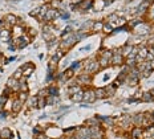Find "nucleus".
Wrapping results in <instances>:
<instances>
[{
  "label": "nucleus",
  "mask_w": 154,
  "mask_h": 139,
  "mask_svg": "<svg viewBox=\"0 0 154 139\" xmlns=\"http://www.w3.org/2000/svg\"><path fill=\"white\" fill-rule=\"evenodd\" d=\"M143 2H147V3H152V2H154V0H143Z\"/></svg>",
  "instance_id": "e433bc0d"
},
{
  "label": "nucleus",
  "mask_w": 154,
  "mask_h": 139,
  "mask_svg": "<svg viewBox=\"0 0 154 139\" xmlns=\"http://www.w3.org/2000/svg\"><path fill=\"white\" fill-rule=\"evenodd\" d=\"M102 28H104V23L102 21H94L93 23L92 31L93 32H100V31H102Z\"/></svg>",
  "instance_id": "6ab92c4d"
},
{
  "label": "nucleus",
  "mask_w": 154,
  "mask_h": 139,
  "mask_svg": "<svg viewBox=\"0 0 154 139\" xmlns=\"http://www.w3.org/2000/svg\"><path fill=\"white\" fill-rule=\"evenodd\" d=\"M12 77H14V78H15V80L20 81L21 78H23V70H21V69H20V68H19V69H17V70H16V72L14 73V76H12Z\"/></svg>",
  "instance_id": "cd10ccee"
},
{
  "label": "nucleus",
  "mask_w": 154,
  "mask_h": 139,
  "mask_svg": "<svg viewBox=\"0 0 154 139\" xmlns=\"http://www.w3.org/2000/svg\"><path fill=\"white\" fill-rule=\"evenodd\" d=\"M57 139H65V138H63V137H60V138H57Z\"/></svg>",
  "instance_id": "4c0bfd02"
},
{
  "label": "nucleus",
  "mask_w": 154,
  "mask_h": 139,
  "mask_svg": "<svg viewBox=\"0 0 154 139\" xmlns=\"http://www.w3.org/2000/svg\"><path fill=\"white\" fill-rule=\"evenodd\" d=\"M89 131H91L92 139H104V131L100 127H91Z\"/></svg>",
  "instance_id": "0eeeda50"
},
{
  "label": "nucleus",
  "mask_w": 154,
  "mask_h": 139,
  "mask_svg": "<svg viewBox=\"0 0 154 139\" xmlns=\"http://www.w3.org/2000/svg\"><path fill=\"white\" fill-rule=\"evenodd\" d=\"M17 99H19V101H21L23 103H25V101L28 99V93L19 92V93H17Z\"/></svg>",
  "instance_id": "393cba45"
},
{
  "label": "nucleus",
  "mask_w": 154,
  "mask_h": 139,
  "mask_svg": "<svg viewBox=\"0 0 154 139\" xmlns=\"http://www.w3.org/2000/svg\"><path fill=\"white\" fill-rule=\"evenodd\" d=\"M82 101L88 102V103H93L96 101V94L94 90H86L84 92V95H82Z\"/></svg>",
  "instance_id": "6e6552de"
},
{
  "label": "nucleus",
  "mask_w": 154,
  "mask_h": 139,
  "mask_svg": "<svg viewBox=\"0 0 154 139\" xmlns=\"http://www.w3.org/2000/svg\"><path fill=\"white\" fill-rule=\"evenodd\" d=\"M141 99H142L143 102H152L153 101V95L150 94V92H145V93H142V95H141Z\"/></svg>",
  "instance_id": "5701e85b"
},
{
  "label": "nucleus",
  "mask_w": 154,
  "mask_h": 139,
  "mask_svg": "<svg viewBox=\"0 0 154 139\" xmlns=\"http://www.w3.org/2000/svg\"><path fill=\"white\" fill-rule=\"evenodd\" d=\"M48 90V95H57L59 94V88L56 85H52L47 89Z\"/></svg>",
  "instance_id": "b1692460"
},
{
  "label": "nucleus",
  "mask_w": 154,
  "mask_h": 139,
  "mask_svg": "<svg viewBox=\"0 0 154 139\" xmlns=\"http://www.w3.org/2000/svg\"><path fill=\"white\" fill-rule=\"evenodd\" d=\"M124 64V56L120 53V50L118 52H113V54H112V59H110V65L113 66H120Z\"/></svg>",
  "instance_id": "f03ea898"
},
{
  "label": "nucleus",
  "mask_w": 154,
  "mask_h": 139,
  "mask_svg": "<svg viewBox=\"0 0 154 139\" xmlns=\"http://www.w3.org/2000/svg\"><path fill=\"white\" fill-rule=\"evenodd\" d=\"M12 130L8 127H3L0 130V139H12Z\"/></svg>",
  "instance_id": "9b49d317"
},
{
  "label": "nucleus",
  "mask_w": 154,
  "mask_h": 139,
  "mask_svg": "<svg viewBox=\"0 0 154 139\" xmlns=\"http://www.w3.org/2000/svg\"><path fill=\"white\" fill-rule=\"evenodd\" d=\"M102 29L106 32V33H109V32L112 33V32H113V28H112V25H110V24H108V25H105V24H104V28H102Z\"/></svg>",
  "instance_id": "f704fd0d"
},
{
  "label": "nucleus",
  "mask_w": 154,
  "mask_h": 139,
  "mask_svg": "<svg viewBox=\"0 0 154 139\" xmlns=\"http://www.w3.org/2000/svg\"><path fill=\"white\" fill-rule=\"evenodd\" d=\"M3 20H4L5 23H8L11 27H15L16 21H17V16H15L14 14H7L4 17H3Z\"/></svg>",
  "instance_id": "1a4fd4ad"
},
{
  "label": "nucleus",
  "mask_w": 154,
  "mask_h": 139,
  "mask_svg": "<svg viewBox=\"0 0 154 139\" xmlns=\"http://www.w3.org/2000/svg\"><path fill=\"white\" fill-rule=\"evenodd\" d=\"M93 23H94V21H92V20H88V21H85L84 24H82L81 27H80L79 32H84V33H86V31L92 29V27H93Z\"/></svg>",
  "instance_id": "4468645a"
},
{
  "label": "nucleus",
  "mask_w": 154,
  "mask_h": 139,
  "mask_svg": "<svg viewBox=\"0 0 154 139\" xmlns=\"http://www.w3.org/2000/svg\"><path fill=\"white\" fill-rule=\"evenodd\" d=\"M20 69L23 70V78H27V77L32 76V73H33V70H35V65L32 62H25Z\"/></svg>",
  "instance_id": "20e7f679"
},
{
  "label": "nucleus",
  "mask_w": 154,
  "mask_h": 139,
  "mask_svg": "<svg viewBox=\"0 0 154 139\" xmlns=\"http://www.w3.org/2000/svg\"><path fill=\"white\" fill-rule=\"evenodd\" d=\"M80 90H81V86L73 85V86H70V88L68 89V93H69V95H72V94H75V93H79Z\"/></svg>",
  "instance_id": "a878e982"
},
{
  "label": "nucleus",
  "mask_w": 154,
  "mask_h": 139,
  "mask_svg": "<svg viewBox=\"0 0 154 139\" xmlns=\"http://www.w3.org/2000/svg\"><path fill=\"white\" fill-rule=\"evenodd\" d=\"M94 94H96V99H102V98H106V94H105V89L104 88H98L94 90Z\"/></svg>",
  "instance_id": "f3484780"
},
{
  "label": "nucleus",
  "mask_w": 154,
  "mask_h": 139,
  "mask_svg": "<svg viewBox=\"0 0 154 139\" xmlns=\"http://www.w3.org/2000/svg\"><path fill=\"white\" fill-rule=\"evenodd\" d=\"M104 7H105L104 0H96V2H93V7L92 8H94L96 11H100V9H102Z\"/></svg>",
  "instance_id": "412c9836"
},
{
  "label": "nucleus",
  "mask_w": 154,
  "mask_h": 139,
  "mask_svg": "<svg viewBox=\"0 0 154 139\" xmlns=\"http://www.w3.org/2000/svg\"><path fill=\"white\" fill-rule=\"evenodd\" d=\"M38 98V97H37ZM47 106V101H45V98H38V101H37V109H43V107H45Z\"/></svg>",
  "instance_id": "c85d7f7f"
},
{
  "label": "nucleus",
  "mask_w": 154,
  "mask_h": 139,
  "mask_svg": "<svg viewBox=\"0 0 154 139\" xmlns=\"http://www.w3.org/2000/svg\"><path fill=\"white\" fill-rule=\"evenodd\" d=\"M97 62H98V65H100V68H108L110 65V60L106 59V57H102V56H100Z\"/></svg>",
  "instance_id": "dca6fc26"
},
{
  "label": "nucleus",
  "mask_w": 154,
  "mask_h": 139,
  "mask_svg": "<svg viewBox=\"0 0 154 139\" xmlns=\"http://www.w3.org/2000/svg\"><path fill=\"white\" fill-rule=\"evenodd\" d=\"M37 95H32V97H28V99L25 102H27V106L29 109H37Z\"/></svg>",
  "instance_id": "ddd939ff"
},
{
  "label": "nucleus",
  "mask_w": 154,
  "mask_h": 139,
  "mask_svg": "<svg viewBox=\"0 0 154 139\" xmlns=\"http://www.w3.org/2000/svg\"><path fill=\"white\" fill-rule=\"evenodd\" d=\"M5 86L11 89L14 93H19V81L15 80L14 77H9V78L7 80V83H5Z\"/></svg>",
  "instance_id": "423d86ee"
},
{
  "label": "nucleus",
  "mask_w": 154,
  "mask_h": 139,
  "mask_svg": "<svg viewBox=\"0 0 154 139\" xmlns=\"http://www.w3.org/2000/svg\"><path fill=\"white\" fill-rule=\"evenodd\" d=\"M57 17H59V11H57V9H53V8H49L47 11L45 16H44L43 23H52L54 19H57Z\"/></svg>",
  "instance_id": "7ed1b4c3"
},
{
  "label": "nucleus",
  "mask_w": 154,
  "mask_h": 139,
  "mask_svg": "<svg viewBox=\"0 0 154 139\" xmlns=\"http://www.w3.org/2000/svg\"><path fill=\"white\" fill-rule=\"evenodd\" d=\"M23 106H24L23 102L19 101L17 98H15L14 101H12V111L14 113H20L21 109H23Z\"/></svg>",
  "instance_id": "f8f14e48"
},
{
  "label": "nucleus",
  "mask_w": 154,
  "mask_h": 139,
  "mask_svg": "<svg viewBox=\"0 0 154 139\" xmlns=\"http://www.w3.org/2000/svg\"><path fill=\"white\" fill-rule=\"evenodd\" d=\"M85 125H86V127H100V119H98V117H94V118H89V119H86V122H85Z\"/></svg>",
  "instance_id": "9d476101"
},
{
  "label": "nucleus",
  "mask_w": 154,
  "mask_h": 139,
  "mask_svg": "<svg viewBox=\"0 0 154 139\" xmlns=\"http://www.w3.org/2000/svg\"><path fill=\"white\" fill-rule=\"evenodd\" d=\"M117 20H118L117 14H112V15H109V16H108V21H109V24H113V23H116Z\"/></svg>",
  "instance_id": "c756f323"
},
{
  "label": "nucleus",
  "mask_w": 154,
  "mask_h": 139,
  "mask_svg": "<svg viewBox=\"0 0 154 139\" xmlns=\"http://www.w3.org/2000/svg\"><path fill=\"white\" fill-rule=\"evenodd\" d=\"M91 81H92L91 74L82 73V74H80V76L76 78V83H77L79 86H81V85H88V83H91Z\"/></svg>",
  "instance_id": "39448f33"
},
{
  "label": "nucleus",
  "mask_w": 154,
  "mask_h": 139,
  "mask_svg": "<svg viewBox=\"0 0 154 139\" xmlns=\"http://www.w3.org/2000/svg\"><path fill=\"white\" fill-rule=\"evenodd\" d=\"M82 68H84V70H85L86 74H93V73H97L98 72L100 65H98V62L96 60L86 59V60H84V62H82Z\"/></svg>",
  "instance_id": "f257e3e1"
},
{
  "label": "nucleus",
  "mask_w": 154,
  "mask_h": 139,
  "mask_svg": "<svg viewBox=\"0 0 154 139\" xmlns=\"http://www.w3.org/2000/svg\"><path fill=\"white\" fill-rule=\"evenodd\" d=\"M141 135H142V128L141 127H134L133 130H131V138H136V139H138Z\"/></svg>",
  "instance_id": "aec40b11"
},
{
  "label": "nucleus",
  "mask_w": 154,
  "mask_h": 139,
  "mask_svg": "<svg viewBox=\"0 0 154 139\" xmlns=\"http://www.w3.org/2000/svg\"><path fill=\"white\" fill-rule=\"evenodd\" d=\"M33 134H35V135L43 134V127H40V126H36V127L33 128Z\"/></svg>",
  "instance_id": "72a5a7b5"
},
{
  "label": "nucleus",
  "mask_w": 154,
  "mask_h": 139,
  "mask_svg": "<svg viewBox=\"0 0 154 139\" xmlns=\"http://www.w3.org/2000/svg\"><path fill=\"white\" fill-rule=\"evenodd\" d=\"M104 89H105V94H106V97H110L116 93V86L113 83H112V85H108L106 88H104Z\"/></svg>",
  "instance_id": "4be33fe9"
},
{
  "label": "nucleus",
  "mask_w": 154,
  "mask_h": 139,
  "mask_svg": "<svg viewBox=\"0 0 154 139\" xmlns=\"http://www.w3.org/2000/svg\"><path fill=\"white\" fill-rule=\"evenodd\" d=\"M47 101V105H56V103H59V97L57 95H48L45 98Z\"/></svg>",
  "instance_id": "a211bd4d"
},
{
  "label": "nucleus",
  "mask_w": 154,
  "mask_h": 139,
  "mask_svg": "<svg viewBox=\"0 0 154 139\" xmlns=\"http://www.w3.org/2000/svg\"><path fill=\"white\" fill-rule=\"evenodd\" d=\"M82 95H84V92L82 90H80L79 93H75V94H72L70 95V99H72L73 102H81L82 101Z\"/></svg>",
  "instance_id": "2eb2a0df"
},
{
  "label": "nucleus",
  "mask_w": 154,
  "mask_h": 139,
  "mask_svg": "<svg viewBox=\"0 0 154 139\" xmlns=\"http://www.w3.org/2000/svg\"><path fill=\"white\" fill-rule=\"evenodd\" d=\"M150 94H152V95H153V98H154V89L152 90V92H150Z\"/></svg>",
  "instance_id": "c9c22d12"
},
{
  "label": "nucleus",
  "mask_w": 154,
  "mask_h": 139,
  "mask_svg": "<svg viewBox=\"0 0 154 139\" xmlns=\"http://www.w3.org/2000/svg\"><path fill=\"white\" fill-rule=\"evenodd\" d=\"M82 66V62L81 61H75V62L70 65V69H73V70H77V69H80V68Z\"/></svg>",
  "instance_id": "7c9ffc66"
},
{
  "label": "nucleus",
  "mask_w": 154,
  "mask_h": 139,
  "mask_svg": "<svg viewBox=\"0 0 154 139\" xmlns=\"http://www.w3.org/2000/svg\"><path fill=\"white\" fill-rule=\"evenodd\" d=\"M98 119H102V121L106 123V126H113V118H109V117H104V118H100L98 117Z\"/></svg>",
  "instance_id": "2f4dec72"
},
{
  "label": "nucleus",
  "mask_w": 154,
  "mask_h": 139,
  "mask_svg": "<svg viewBox=\"0 0 154 139\" xmlns=\"http://www.w3.org/2000/svg\"><path fill=\"white\" fill-rule=\"evenodd\" d=\"M37 97H38V98H47V97H48V90L47 89H41L40 92H38Z\"/></svg>",
  "instance_id": "473e14b6"
},
{
  "label": "nucleus",
  "mask_w": 154,
  "mask_h": 139,
  "mask_svg": "<svg viewBox=\"0 0 154 139\" xmlns=\"http://www.w3.org/2000/svg\"><path fill=\"white\" fill-rule=\"evenodd\" d=\"M73 74H75V70H73V69H70V68H69V69H66L65 72H64V76H65L66 81H69L70 78H72V77H73Z\"/></svg>",
  "instance_id": "bb28decb"
}]
</instances>
